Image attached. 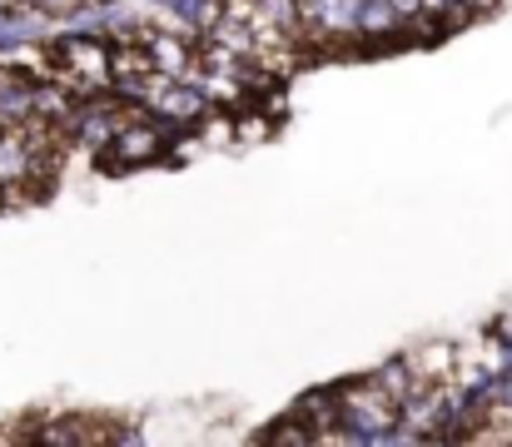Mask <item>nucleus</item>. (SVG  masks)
Instances as JSON below:
<instances>
[{"instance_id": "nucleus-7", "label": "nucleus", "mask_w": 512, "mask_h": 447, "mask_svg": "<svg viewBox=\"0 0 512 447\" xmlns=\"http://www.w3.org/2000/svg\"><path fill=\"white\" fill-rule=\"evenodd\" d=\"M299 418L314 428V438H329L339 428V388H314L299 398Z\"/></svg>"}, {"instance_id": "nucleus-3", "label": "nucleus", "mask_w": 512, "mask_h": 447, "mask_svg": "<svg viewBox=\"0 0 512 447\" xmlns=\"http://www.w3.org/2000/svg\"><path fill=\"white\" fill-rule=\"evenodd\" d=\"M145 55H150V70L170 75V80H189L194 75V40L179 35V30H145Z\"/></svg>"}, {"instance_id": "nucleus-2", "label": "nucleus", "mask_w": 512, "mask_h": 447, "mask_svg": "<svg viewBox=\"0 0 512 447\" xmlns=\"http://www.w3.org/2000/svg\"><path fill=\"white\" fill-rule=\"evenodd\" d=\"M174 140H179V130L165 125V120H155V115H125L120 130L100 149V164H110V169H140V164L165 159Z\"/></svg>"}, {"instance_id": "nucleus-5", "label": "nucleus", "mask_w": 512, "mask_h": 447, "mask_svg": "<svg viewBox=\"0 0 512 447\" xmlns=\"http://www.w3.org/2000/svg\"><path fill=\"white\" fill-rule=\"evenodd\" d=\"M45 159L25 140V130H0V189H15L25 179H45Z\"/></svg>"}, {"instance_id": "nucleus-14", "label": "nucleus", "mask_w": 512, "mask_h": 447, "mask_svg": "<svg viewBox=\"0 0 512 447\" xmlns=\"http://www.w3.org/2000/svg\"><path fill=\"white\" fill-rule=\"evenodd\" d=\"M388 5H393V10H398V15H403V20H408V15H418V10H423V0H388Z\"/></svg>"}, {"instance_id": "nucleus-12", "label": "nucleus", "mask_w": 512, "mask_h": 447, "mask_svg": "<svg viewBox=\"0 0 512 447\" xmlns=\"http://www.w3.org/2000/svg\"><path fill=\"white\" fill-rule=\"evenodd\" d=\"M30 5H35L40 15H75L85 0H30Z\"/></svg>"}, {"instance_id": "nucleus-4", "label": "nucleus", "mask_w": 512, "mask_h": 447, "mask_svg": "<svg viewBox=\"0 0 512 447\" xmlns=\"http://www.w3.org/2000/svg\"><path fill=\"white\" fill-rule=\"evenodd\" d=\"M35 120V75L0 65V130H25Z\"/></svg>"}, {"instance_id": "nucleus-16", "label": "nucleus", "mask_w": 512, "mask_h": 447, "mask_svg": "<svg viewBox=\"0 0 512 447\" xmlns=\"http://www.w3.org/2000/svg\"><path fill=\"white\" fill-rule=\"evenodd\" d=\"M10 5H15V0H0V10H10Z\"/></svg>"}, {"instance_id": "nucleus-9", "label": "nucleus", "mask_w": 512, "mask_h": 447, "mask_svg": "<svg viewBox=\"0 0 512 447\" xmlns=\"http://www.w3.org/2000/svg\"><path fill=\"white\" fill-rule=\"evenodd\" d=\"M373 383H378L393 403H403L413 388H428V383H418V373H413V363H408V358H388V363L378 368V378H373Z\"/></svg>"}, {"instance_id": "nucleus-8", "label": "nucleus", "mask_w": 512, "mask_h": 447, "mask_svg": "<svg viewBox=\"0 0 512 447\" xmlns=\"http://www.w3.org/2000/svg\"><path fill=\"white\" fill-rule=\"evenodd\" d=\"M408 363H413L418 383H443V378H453V368H458V348H453V343H433L428 353H413Z\"/></svg>"}, {"instance_id": "nucleus-6", "label": "nucleus", "mask_w": 512, "mask_h": 447, "mask_svg": "<svg viewBox=\"0 0 512 447\" xmlns=\"http://www.w3.org/2000/svg\"><path fill=\"white\" fill-rule=\"evenodd\" d=\"M75 105H80V100L65 90V80H55V75H40V80H35V120H40V125L65 130V120H70Z\"/></svg>"}, {"instance_id": "nucleus-1", "label": "nucleus", "mask_w": 512, "mask_h": 447, "mask_svg": "<svg viewBox=\"0 0 512 447\" xmlns=\"http://www.w3.org/2000/svg\"><path fill=\"white\" fill-rule=\"evenodd\" d=\"M393 423H398V403H393L373 378H368V383H348V388H339V433H334V438L383 447L388 433H393Z\"/></svg>"}, {"instance_id": "nucleus-11", "label": "nucleus", "mask_w": 512, "mask_h": 447, "mask_svg": "<svg viewBox=\"0 0 512 447\" xmlns=\"http://www.w3.org/2000/svg\"><path fill=\"white\" fill-rule=\"evenodd\" d=\"M35 438H45V443H85L90 433H85V428H75V423H45Z\"/></svg>"}, {"instance_id": "nucleus-15", "label": "nucleus", "mask_w": 512, "mask_h": 447, "mask_svg": "<svg viewBox=\"0 0 512 447\" xmlns=\"http://www.w3.org/2000/svg\"><path fill=\"white\" fill-rule=\"evenodd\" d=\"M95 5H120V0H95Z\"/></svg>"}, {"instance_id": "nucleus-13", "label": "nucleus", "mask_w": 512, "mask_h": 447, "mask_svg": "<svg viewBox=\"0 0 512 447\" xmlns=\"http://www.w3.org/2000/svg\"><path fill=\"white\" fill-rule=\"evenodd\" d=\"M493 403H503V408H512V368H508V373H498V378H493Z\"/></svg>"}, {"instance_id": "nucleus-10", "label": "nucleus", "mask_w": 512, "mask_h": 447, "mask_svg": "<svg viewBox=\"0 0 512 447\" xmlns=\"http://www.w3.org/2000/svg\"><path fill=\"white\" fill-rule=\"evenodd\" d=\"M264 443H289V447H304V443H314V428H309L304 418H284V423H274V428H264Z\"/></svg>"}]
</instances>
